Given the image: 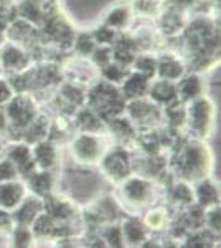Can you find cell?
<instances>
[{
	"label": "cell",
	"mask_w": 221,
	"mask_h": 248,
	"mask_svg": "<svg viewBox=\"0 0 221 248\" xmlns=\"http://www.w3.org/2000/svg\"><path fill=\"white\" fill-rule=\"evenodd\" d=\"M96 38H98L99 45H109V43H112V38H114V30L109 29V27H104L96 33Z\"/></svg>",
	"instance_id": "29"
},
{
	"label": "cell",
	"mask_w": 221,
	"mask_h": 248,
	"mask_svg": "<svg viewBox=\"0 0 221 248\" xmlns=\"http://www.w3.org/2000/svg\"><path fill=\"white\" fill-rule=\"evenodd\" d=\"M132 9L137 12L139 15L144 17H150L159 12V2L157 0H134L132 2Z\"/></svg>",
	"instance_id": "22"
},
{
	"label": "cell",
	"mask_w": 221,
	"mask_h": 248,
	"mask_svg": "<svg viewBox=\"0 0 221 248\" xmlns=\"http://www.w3.org/2000/svg\"><path fill=\"white\" fill-rule=\"evenodd\" d=\"M7 114L3 113L2 109H0V129H3V127H7Z\"/></svg>",
	"instance_id": "31"
},
{
	"label": "cell",
	"mask_w": 221,
	"mask_h": 248,
	"mask_svg": "<svg viewBox=\"0 0 221 248\" xmlns=\"http://www.w3.org/2000/svg\"><path fill=\"white\" fill-rule=\"evenodd\" d=\"M23 199V187L17 182H0V209L12 210L20 205Z\"/></svg>",
	"instance_id": "7"
},
{
	"label": "cell",
	"mask_w": 221,
	"mask_h": 248,
	"mask_svg": "<svg viewBox=\"0 0 221 248\" xmlns=\"http://www.w3.org/2000/svg\"><path fill=\"white\" fill-rule=\"evenodd\" d=\"M129 10L127 7H114L106 17V25L112 30H122L129 23Z\"/></svg>",
	"instance_id": "16"
},
{
	"label": "cell",
	"mask_w": 221,
	"mask_h": 248,
	"mask_svg": "<svg viewBox=\"0 0 221 248\" xmlns=\"http://www.w3.org/2000/svg\"><path fill=\"white\" fill-rule=\"evenodd\" d=\"M135 66H137V71L142 77H150L154 73V70H157V63L155 60H152V57H139L134 60Z\"/></svg>",
	"instance_id": "24"
},
{
	"label": "cell",
	"mask_w": 221,
	"mask_h": 248,
	"mask_svg": "<svg viewBox=\"0 0 221 248\" xmlns=\"http://www.w3.org/2000/svg\"><path fill=\"white\" fill-rule=\"evenodd\" d=\"M208 166V153L206 147L200 142H192L182 151L180 154V172L183 177L187 179H198L203 177V174L206 172Z\"/></svg>",
	"instance_id": "1"
},
{
	"label": "cell",
	"mask_w": 221,
	"mask_h": 248,
	"mask_svg": "<svg viewBox=\"0 0 221 248\" xmlns=\"http://www.w3.org/2000/svg\"><path fill=\"white\" fill-rule=\"evenodd\" d=\"M157 70H159L160 77L163 79H168V81H174V79L180 78L183 73L182 63L172 57V55H163V57L157 62Z\"/></svg>",
	"instance_id": "10"
},
{
	"label": "cell",
	"mask_w": 221,
	"mask_h": 248,
	"mask_svg": "<svg viewBox=\"0 0 221 248\" xmlns=\"http://www.w3.org/2000/svg\"><path fill=\"white\" fill-rule=\"evenodd\" d=\"M124 197L132 203H146V201L150 197V184L146 179L140 177H126L124 182Z\"/></svg>",
	"instance_id": "6"
},
{
	"label": "cell",
	"mask_w": 221,
	"mask_h": 248,
	"mask_svg": "<svg viewBox=\"0 0 221 248\" xmlns=\"http://www.w3.org/2000/svg\"><path fill=\"white\" fill-rule=\"evenodd\" d=\"M73 154L79 162H84V164L96 162L103 154L101 139L94 138V134H91V133L78 136L73 142Z\"/></svg>",
	"instance_id": "3"
},
{
	"label": "cell",
	"mask_w": 221,
	"mask_h": 248,
	"mask_svg": "<svg viewBox=\"0 0 221 248\" xmlns=\"http://www.w3.org/2000/svg\"><path fill=\"white\" fill-rule=\"evenodd\" d=\"M78 126L86 133H96L101 129V118L94 109H84L78 116Z\"/></svg>",
	"instance_id": "17"
},
{
	"label": "cell",
	"mask_w": 221,
	"mask_h": 248,
	"mask_svg": "<svg viewBox=\"0 0 221 248\" xmlns=\"http://www.w3.org/2000/svg\"><path fill=\"white\" fill-rule=\"evenodd\" d=\"M187 119L190 127H193L196 133H205L211 126L213 121V105L206 98H195L192 99L190 109L187 111Z\"/></svg>",
	"instance_id": "2"
},
{
	"label": "cell",
	"mask_w": 221,
	"mask_h": 248,
	"mask_svg": "<svg viewBox=\"0 0 221 248\" xmlns=\"http://www.w3.org/2000/svg\"><path fill=\"white\" fill-rule=\"evenodd\" d=\"M146 222H147V225L150 227V229H154V230L162 229V227L167 223V214H165V210L155 209V210L148 212Z\"/></svg>",
	"instance_id": "23"
},
{
	"label": "cell",
	"mask_w": 221,
	"mask_h": 248,
	"mask_svg": "<svg viewBox=\"0 0 221 248\" xmlns=\"http://www.w3.org/2000/svg\"><path fill=\"white\" fill-rule=\"evenodd\" d=\"M14 240L17 242L15 245H22V247L30 245V242H33V232L27 229V227H18L14 233Z\"/></svg>",
	"instance_id": "26"
},
{
	"label": "cell",
	"mask_w": 221,
	"mask_h": 248,
	"mask_svg": "<svg viewBox=\"0 0 221 248\" xmlns=\"http://www.w3.org/2000/svg\"><path fill=\"white\" fill-rule=\"evenodd\" d=\"M148 93L154 101L170 105L172 101L177 99V86L172 85V81H168V79H162V81H157L154 86H150Z\"/></svg>",
	"instance_id": "11"
},
{
	"label": "cell",
	"mask_w": 221,
	"mask_h": 248,
	"mask_svg": "<svg viewBox=\"0 0 221 248\" xmlns=\"http://www.w3.org/2000/svg\"><path fill=\"white\" fill-rule=\"evenodd\" d=\"M103 167L106 174H109L114 181H122L131 172V161L129 155L124 151H114L103 161Z\"/></svg>",
	"instance_id": "4"
},
{
	"label": "cell",
	"mask_w": 221,
	"mask_h": 248,
	"mask_svg": "<svg viewBox=\"0 0 221 248\" xmlns=\"http://www.w3.org/2000/svg\"><path fill=\"white\" fill-rule=\"evenodd\" d=\"M185 27V22H183V17H182V12L180 9H170L167 14L162 15V30L165 31L168 35H174V33H178Z\"/></svg>",
	"instance_id": "13"
},
{
	"label": "cell",
	"mask_w": 221,
	"mask_h": 248,
	"mask_svg": "<svg viewBox=\"0 0 221 248\" xmlns=\"http://www.w3.org/2000/svg\"><path fill=\"white\" fill-rule=\"evenodd\" d=\"M28 65V57L25 51L20 48L17 43L7 45L5 50L2 51L0 57V68H3L5 71H12V73H20L25 70Z\"/></svg>",
	"instance_id": "5"
},
{
	"label": "cell",
	"mask_w": 221,
	"mask_h": 248,
	"mask_svg": "<svg viewBox=\"0 0 221 248\" xmlns=\"http://www.w3.org/2000/svg\"><path fill=\"white\" fill-rule=\"evenodd\" d=\"M12 94H14V88L10 86V83H7L5 79H0V105L9 103Z\"/></svg>",
	"instance_id": "28"
},
{
	"label": "cell",
	"mask_w": 221,
	"mask_h": 248,
	"mask_svg": "<svg viewBox=\"0 0 221 248\" xmlns=\"http://www.w3.org/2000/svg\"><path fill=\"white\" fill-rule=\"evenodd\" d=\"M12 229V218L9 217L3 209H0V230H10Z\"/></svg>",
	"instance_id": "30"
},
{
	"label": "cell",
	"mask_w": 221,
	"mask_h": 248,
	"mask_svg": "<svg viewBox=\"0 0 221 248\" xmlns=\"http://www.w3.org/2000/svg\"><path fill=\"white\" fill-rule=\"evenodd\" d=\"M172 197L177 203H182V205H190L193 203V190L187 186V184H178L172 190Z\"/></svg>",
	"instance_id": "21"
},
{
	"label": "cell",
	"mask_w": 221,
	"mask_h": 248,
	"mask_svg": "<svg viewBox=\"0 0 221 248\" xmlns=\"http://www.w3.org/2000/svg\"><path fill=\"white\" fill-rule=\"evenodd\" d=\"M30 186H31V190H35L38 195H46L48 192H50L51 186H53V181H51L50 174L43 172V174H35L33 177L30 179Z\"/></svg>",
	"instance_id": "20"
},
{
	"label": "cell",
	"mask_w": 221,
	"mask_h": 248,
	"mask_svg": "<svg viewBox=\"0 0 221 248\" xmlns=\"http://www.w3.org/2000/svg\"><path fill=\"white\" fill-rule=\"evenodd\" d=\"M31 154H33L35 164H38L42 169H51L58 161V154L50 142H38Z\"/></svg>",
	"instance_id": "12"
},
{
	"label": "cell",
	"mask_w": 221,
	"mask_h": 248,
	"mask_svg": "<svg viewBox=\"0 0 221 248\" xmlns=\"http://www.w3.org/2000/svg\"><path fill=\"white\" fill-rule=\"evenodd\" d=\"M126 86H124V93L127 94V98L135 99V98H142L147 93L148 86H147V78L142 75H134L129 79H124Z\"/></svg>",
	"instance_id": "14"
},
{
	"label": "cell",
	"mask_w": 221,
	"mask_h": 248,
	"mask_svg": "<svg viewBox=\"0 0 221 248\" xmlns=\"http://www.w3.org/2000/svg\"><path fill=\"white\" fill-rule=\"evenodd\" d=\"M129 114L137 124H150L159 113H157V108L154 105H148L144 99L135 98L129 105Z\"/></svg>",
	"instance_id": "8"
},
{
	"label": "cell",
	"mask_w": 221,
	"mask_h": 248,
	"mask_svg": "<svg viewBox=\"0 0 221 248\" xmlns=\"http://www.w3.org/2000/svg\"><path fill=\"white\" fill-rule=\"evenodd\" d=\"M37 215H38L37 201H27V202L20 203V207L17 210V220L22 222L23 225L33 223V220L37 218Z\"/></svg>",
	"instance_id": "19"
},
{
	"label": "cell",
	"mask_w": 221,
	"mask_h": 248,
	"mask_svg": "<svg viewBox=\"0 0 221 248\" xmlns=\"http://www.w3.org/2000/svg\"><path fill=\"white\" fill-rule=\"evenodd\" d=\"M17 170H18L17 166H15L10 159H3V161H0V182H7V181L15 179Z\"/></svg>",
	"instance_id": "25"
},
{
	"label": "cell",
	"mask_w": 221,
	"mask_h": 248,
	"mask_svg": "<svg viewBox=\"0 0 221 248\" xmlns=\"http://www.w3.org/2000/svg\"><path fill=\"white\" fill-rule=\"evenodd\" d=\"M203 91V85L202 79H200L196 75H192V77L182 79L177 86V98H182L183 101H192L195 98H200Z\"/></svg>",
	"instance_id": "9"
},
{
	"label": "cell",
	"mask_w": 221,
	"mask_h": 248,
	"mask_svg": "<svg viewBox=\"0 0 221 248\" xmlns=\"http://www.w3.org/2000/svg\"><path fill=\"white\" fill-rule=\"evenodd\" d=\"M196 197L202 205H216L218 202L220 195H218V190H216L215 186H211L210 182H202L198 187H196Z\"/></svg>",
	"instance_id": "18"
},
{
	"label": "cell",
	"mask_w": 221,
	"mask_h": 248,
	"mask_svg": "<svg viewBox=\"0 0 221 248\" xmlns=\"http://www.w3.org/2000/svg\"><path fill=\"white\" fill-rule=\"evenodd\" d=\"M94 40L91 37H86V35H81L78 40H76V48H78L79 53L83 55H89L92 53V48H94Z\"/></svg>",
	"instance_id": "27"
},
{
	"label": "cell",
	"mask_w": 221,
	"mask_h": 248,
	"mask_svg": "<svg viewBox=\"0 0 221 248\" xmlns=\"http://www.w3.org/2000/svg\"><path fill=\"white\" fill-rule=\"evenodd\" d=\"M120 232H122L124 242H129L132 245H137V243L144 242V237H146V230H144V227L140 225L137 220H127L122 229H120Z\"/></svg>",
	"instance_id": "15"
}]
</instances>
